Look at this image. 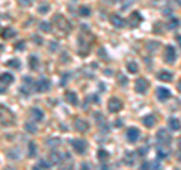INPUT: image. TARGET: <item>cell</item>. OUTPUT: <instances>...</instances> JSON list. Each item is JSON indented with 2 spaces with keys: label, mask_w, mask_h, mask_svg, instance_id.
<instances>
[{
  "label": "cell",
  "mask_w": 181,
  "mask_h": 170,
  "mask_svg": "<svg viewBox=\"0 0 181 170\" xmlns=\"http://www.w3.org/2000/svg\"><path fill=\"white\" fill-rule=\"evenodd\" d=\"M158 80L160 81H171L172 80V74L169 71H162V72H158Z\"/></svg>",
  "instance_id": "cell-15"
},
{
  "label": "cell",
  "mask_w": 181,
  "mask_h": 170,
  "mask_svg": "<svg viewBox=\"0 0 181 170\" xmlns=\"http://www.w3.org/2000/svg\"><path fill=\"white\" fill-rule=\"evenodd\" d=\"M175 170H180V169H175Z\"/></svg>",
  "instance_id": "cell-43"
},
{
  "label": "cell",
  "mask_w": 181,
  "mask_h": 170,
  "mask_svg": "<svg viewBox=\"0 0 181 170\" xmlns=\"http://www.w3.org/2000/svg\"><path fill=\"white\" fill-rule=\"evenodd\" d=\"M122 125V120H116V127H121Z\"/></svg>",
  "instance_id": "cell-36"
},
{
  "label": "cell",
  "mask_w": 181,
  "mask_h": 170,
  "mask_svg": "<svg viewBox=\"0 0 181 170\" xmlns=\"http://www.w3.org/2000/svg\"><path fill=\"white\" fill-rule=\"evenodd\" d=\"M133 157H134L133 152H127V154H125V158H124V163H125L127 166H133V164H134V158H133Z\"/></svg>",
  "instance_id": "cell-19"
},
{
  "label": "cell",
  "mask_w": 181,
  "mask_h": 170,
  "mask_svg": "<svg viewBox=\"0 0 181 170\" xmlns=\"http://www.w3.org/2000/svg\"><path fill=\"white\" fill-rule=\"evenodd\" d=\"M73 148L77 154H85L86 152V148H88V141L83 140V138H79V140H73Z\"/></svg>",
  "instance_id": "cell-3"
},
{
  "label": "cell",
  "mask_w": 181,
  "mask_h": 170,
  "mask_svg": "<svg viewBox=\"0 0 181 170\" xmlns=\"http://www.w3.org/2000/svg\"><path fill=\"white\" fill-rule=\"evenodd\" d=\"M15 47H17V50H18V48H20V50H23V48H24V42H18Z\"/></svg>",
  "instance_id": "cell-33"
},
{
  "label": "cell",
  "mask_w": 181,
  "mask_h": 170,
  "mask_svg": "<svg viewBox=\"0 0 181 170\" xmlns=\"http://www.w3.org/2000/svg\"><path fill=\"white\" fill-rule=\"evenodd\" d=\"M24 130H26L27 133H36V125L32 124V122H30V124H26V125H24Z\"/></svg>",
  "instance_id": "cell-25"
},
{
  "label": "cell",
  "mask_w": 181,
  "mask_h": 170,
  "mask_svg": "<svg viewBox=\"0 0 181 170\" xmlns=\"http://www.w3.org/2000/svg\"><path fill=\"white\" fill-rule=\"evenodd\" d=\"M47 11H49V5H44L39 8V12H47Z\"/></svg>",
  "instance_id": "cell-32"
},
{
  "label": "cell",
  "mask_w": 181,
  "mask_h": 170,
  "mask_svg": "<svg viewBox=\"0 0 181 170\" xmlns=\"http://www.w3.org/2000/svg\"><path fill=\"white\" fill-rule=\"evenodd\" d=\"M33 170H39V166H36V167H33Z\"/></svg>",
  "instance_id": "cell-40"
},
{
  "label": "cell",
  "mask_w": 181,
  "mask_h": 170,
  "mask_svg": "<svg viewBox=\"0 0 181 170\" xmlns=\"http://www.w3.org/2000/svg\"><path fill=\"white\" fill-rule=\"evenodd\" d=\"M8 66H11V68H15V69H18V68L21 66V63H20V60H17V59H11V60L8 62Z\"/></svg>",
  "instance_id": "cell-22"
},
{
  "label": "cell",
  "mask_w": 181,
  "mask_h": 170,
  "mask_svg": "<svg viewBox=\"0 0 181 170\" xmlns=\"http://www.w3.org/2000/svg\"><path fill=\"white\" fill-rule=\"evenodd\" d=\"M127 69L128 72H131V74H136V72L139 71V66L136 62H127Z\"/></svg>",
  "instance_id": "cell-18"
},
{
  "label": "cell",
  "mask_w": 181,
  "mask_h": 170,
  "mask_svg": "<svg viewBox=\"0 0 181 170\" xmlns=\"http://www.w3.org/2000/svg\"><path fill=\"white\" fill-rule=\"evenodd\" d=\"M20 3H21L23 6H27V5L32 3V0H20Z\"/></svg>",
  "instance_id": "cell-31"
},
{
  "label": "cell",
  "mask_w": 181,
  "mask_h": 170,
  "mask_svg": "<svg viewBox=\"0 0 181 170\" xmlns=\"http://www.w3.org/2000/svg\"><path fill=\"white\" fill-rule=\"evenodd\" d=\"M142 21V15L139 12H133L128 18V23H130V26L131 27H138L139 26V23Z\"/></svg>",
  "instance_id": "cell-9"
},
{
  "label": "cell",
  "mask_w": 181,
  "mask_h": 170,
  "mask_svg": "<svg viewBox=\"0 0 181 170\" xmlns=\"http://www.w3.org/2000/svg\"><path fill=\"white\" fill-rule=\"evenodd\" d=\"M178 89H180V90H181V81H180V83H178Z\"/></svg>",
  "instance_id": "cell-41"
},
{
  "label": "cell",
  "mask_w": 181,
  "mask_h": 170,
  "mask_svg": "<svg viewBox=\"0 0 181 170\" xmlns=\"http://www.w3.org/2000/svg\"><path fill=\"white\" fill-rule=\"evenodd\" d=\"M101 170H110V167H109L107 164H103V166H101Z\"/></svg>",
  "instance_id": "cell-35"
},
{
  "label": "cell",
  "mask_w": 181,
  "mask_h": 170,
  "mask_svg": "<svg viewBox=\"0 0 181 170\" xmlns=\"http://www.w3.org/2000/svg\"><path fill=\"white\" fill-rule=\"evenodd\" d=\"M30 116H32V119L35 120V122H39V120L44 119V113H42V110H39V108H32V110H30Z\"/></svg>",
  "instance_id": "cell-10"
},
{
  "label": "cell",
  "mask_w": 181,
  "mask_h": 170,
  "mask_svg": "<svg viewBox=\"0 0 181 170\" xmlns=\"http://www.w3.org/2000/svg\"><path fill=\"white\" fill-rule=\"evenodd\" d=\"M50 86H52V83H50V80H47V78H41L38 83H36V90L38 92H47V90H50Z\"/></svg>",
  "instance_id": "cell-6"
},
{
  "label": "cell",
  "mask_w": 181,
  "mask_h": 170,
  "mask_svg": "<svg viewBox=\"0 0 181 170\" xmlns=\"http://www.w3.org/2000/svg\"><path fill=\"white\" fill-rule=\"evenodd\" d=\"M177 41H178V44H180V47H181V36H177Z\"/></svg>",
  "instance_id": "cell-37"
},
{
  "label": "cell",
  "mask_w": 181,
  "mask_h": 170,
  "mask_svg": "<svg viewBox=\"0 0 181 170\" xmlns=\"http://www.w3.org/2000/svg\"><path fill=\"white\" fill-rule=\"evenodd\" d=\"M74 127H76V130H79V131H86V130L89 128V124L85 122L83 119H77L76 124H74Z\"/></svg>",
  "instance_id": "cell-13"
},
{
  "label": "cell",
  "mask_w": 181,
  "mask_h": 170,
  "mask_svg": "<svg viewBox=\"0 0 181 170\" xmlns=\"http://www.w3.org/2000/svg\"><path fill=\"white\" fill-rule=\"evenodd\" d=\"M15 33H17V32H15L14 29H9V27H8V29L3 32V36H5V38H12V36H15Z\"/></svg>",
  "instance_id": "cell-27"
},
{
  "label": "cell",
  "mask_w": 181,
  "mask_h": 170,
  "mask_svg": "<svg viewBox=\"0 0 181 170\" xmlns=\"http://www.w3.org/2000/svg\"><path fill=\"white\" fill-rule=\"evenodd\" d=\"M157 141L160 144H163V146H166V144L171 143V134H168L165 130H158V133H157Z\"/></svg>",
  "instance_id": "cell-4"
},
{
  "label": "cell",
  "mask_w": 181,
  "mask_h": 170,
  "mask_svg": "<svg viewBox=\"0 0 181 170\" xmlns=\"http://www.w3.org/2000/svg\"><path fill=\"white\" fill-rule=\"evenodd\" d=\"M38 166H39V167H41V169H49V167H50V164H49V163H47V161H44V160H41V161H39V164H38Z\"/></svg>",
  "instance_id": "cell-30"
},
{
  "label": "cell",
  "mask_w": 181,
  "mask_h": 170,
  "mask_svg": "<svg viewBox=\"0 0 181 170\" xmlns=\"http://www.w3.org/2000/svg\"><path fill=\"white\" fill-rule=\"evenodd\" d=\"M143 124H145V127H148V128L154 127V125H155V117H154L152 114L145 116V117H143Z\"/></svg>",
  "instance_id": "cell-17"
},
{
  "label": "cell",
  "mask_w": 181,
  "mask_h": 170,
  "mask_svg": "<svg viewBox=\"0 0 181 170\" xmlns=\"http://www.w3.org/2000/svg\"><path fill=\"white\" fill-rule=\"evenodd\" d=\"M122 108V103L118 100V98H110L109 100V103H107V110L110 111V113H116V111H119Z\"/></svg>",
  "instance_id": "cell-2"
},
{
  "label": "cell",
  "mask_w": 181,
  "mask_h": 170,
  "mask_svg": "<svg viewBox=\"0 0 181 170\" xmlns=\"http://www.w3.org/2000/svg\"><path fill=\"white\" fill-rule=\"evenodd\" d=\"M41 30L50 32V30H52V29H50V24H49V23H41Z\"/></svg>",
  "instance_id": "cell-29"
},
{
  "label": "cell",
  "mask_w": 181,
  "mask_h": 170,
  "mask_svg": "<svg viewBox=\"0 0 181 170\" xmlns=\"http://www.w3.org/2000/svg\"><path fill=\"white\" fill-rule=\"evenodd\" d=\"M50 158H52V163H54V164H57V163L60 161V158H59V154H57V152H52V154H50Z\"/></svg>",
  "instance_id": "cell-28"
},
{
  "label": "cell",
  "mask_w": 181,
  "mask_h": 170,
  "mask_svg": "<svg viewBox=\"0 0 181 170\" xmlns=\"http://www.w3.org/2000/svg\"><path fill=\"white\" fill-rule=\"evenodd\" d=\"M29 155L30 157H35L36 155V144L32 141V143H29Z\"/></svg>",
  "instance_id": "cell-23"
},
{
  "label": "cell",
  "mask_w": 181,
  "mask_h": 170,
  "mask_svg": "<svg viewBox=\"0 0 181 170\" xmlns=\"http://www.w3.org/2000/svg\"><path fill=\"white\" fill-rule=\"evenodd\" d=\"M110 23H112L115 27H124V20H122L119 15H112V17H110Z\"/></svg>",
  "instance_id": "cell-12"
},
{
  "label": "cell",
  "mask_w": 181,
  "mask_h": 170,
  "mask_svg": "<svg viewBox=\"0 0 181 170\" xmlns=\"http://www.w3.org/2000/svg\"><path fill=\"white\" fill-rule=\"evenodd\" d=\"M155 93H157V98L160 100V101H168L171 98V92L166 87H158Z\"/></svg>",
  "instance_id": "cell-7"
},
{
  "label": "cell",
  "mask_w": 181,
  "mask_h": 170,
  "mask_svg": "<svg viewBox=\"0 0 181 170\" xmlns=\"http://www.w3.org/2000/svg\"><path fill=\"white\" fill-rule=\"evenodd\" d=\"M148 90V81L145 78H139V80H136V92H139V93H145Z\"/></svg>",
  "instance_id": "cell-8"
},
{
  "label": "cell",
  "mask_w": 181,
  "mask_h": 170,
  "mask_svg": "<svg viewBox=\"0 0 181 170\" xmlns=\"http://www.w3.org/2000/svg\"><path fill=\"white\" fill-rule=\"evenodd\" d=\"M5 170H14V169H11V167H8V169H5Z\"/></svg>",
  "instance_id": "cell-42"
},
{
  "label": "cell",
  "mask_w": 181,
  "mask_h": 170,
  "mask_svg": "<svg viewBox=\"0 0 181 170\" xmlns=\"http://www.w3.org/2000/svg\"><path fill=\"white\" fill-rule=\"evenodd\" d=\"M60 170H71V166H70V167H62Z\"/></svg>",
  "instance_id": "cell-38"
},
{
  "label": "cell",
  "mask_w": 181,
  "mask_h": 170,
  "mask_svg": "<svg viewBox=\"0 0 181 170\" xmlns=\"http://www.w3.org/2000/svg\"><path fill=\"white\" fill-rule=\"evenodd\" d=\"M169 128H171L172 131H180V130H181L180 120L175 119V117H171V119H169Z\"/></svg>",
  "instance_id": "cell-14"
},
{
  "label": "cell",
  "mask_w": 181,
  "mask_h": 170,
  "mask_svg": "<svg viewBox=\"0 0 181 170\" xmlns=\"http://www.w3.org/2000/svg\"><path fill=\"white\" fill-rule=\"evenodd\" d=\"M139 137H141V131H139L138 128L131 127V128L127 130V140H128V141L134 143V141H138V140H139Z\"/></svg>",
  "instance_id": "cell-5"
},
{
  "label": "cell",
  "mask_w": 181,
  "mask_h": 170,
  "mask_svg": "<svg viewBox=\"0 0 181 170\" xmlns=\"http://www.w3.org/2000/svg\"><path fill=\"white\" fill-rule=\"evenodd\" d=\"M178 26H180V20L178 18H172L169 21V29H177Z\"/></svg>",
  "instance_id": "cell-26"
},
{
  "label": "cell",
  "mask_w": 181,
  "mask_h": 170,
  "mask_svg": "<svg viewBox=\"0 0 181 170\" xmlns=\"http://www.w3.org/2000/svg\"><path fill=\"white\" fill-rule=\"evenodd\" d=\"M65 100L70 103L71 106H77L79 104V100H77V95L74 92H66L65 93Z\"/></svg>",
  "instance_id": "cell-11"
},
{
  "label": "cell",
  "mask_w": 181,
  "mask_h": 170,
  "mask_svg": "<svg viewBox=\"0 0 181 170\" xmlns=\"http://www.w3.org/2000/svg\"><path fill=\"white\" fill-rule=\"evenodd\" d=\"M178 148H180V149H181V137H180V138H178Z\"/></svg>",
  "instance_id": "cell-39"
},
{
  "label": "cell",
  "mask_w": 181,
  "mask_h": 170,
  "mask_svg": "<svg viewBox=\"0 0 181 170\" xmlns=\"http://www.w3.org/2000/svg\"><path fill=\"white\" fill-rule=\"evenodd\" d=\"M80 170H89V166H88L86 163H83V164H82V167H80Z\"/></svg>",
  "instance_id": "cell-34"
},
{
  "label": "cell",
  "mask_w": 181,
  "mask_h": 170,
  "mask_svg": "<svg viewBox=\"0 0 181 170\" xmlns=\"http://www.w3.org/2000/svg\"><path fill=\"white\" fill-rule=\"evenodd\" d=\"M79 14H80L82 17H88V15L90 14V9H89L88 6H82V8L79 9Z\"/></svg>",
  "instance_id": "cell-24"
},
{
  "label": "cell",
  "mask_w": 181,
  "mask_h": 170,
  "mask_svg": "<svg viewBox=\"0 0 181 170\" xmlns=\"http://www.w3.org/2000/svg\"><path fill=\"white\" fill-rule=\"evenodd\" d=\"M163 59L166 63H174L175 59H177V51H175V48L172 45H168L165 48V51H163Z\"/></svg>",
  "instance_id": "cell-1"
},
{
  "label": "cell",
  "mask_w": 181,
  "mask_h": 170,
  "mask_svg": "<svg viewBox=\"0 0 181 170\" xmlns=\"http://www.w3.org/2000/svg\"><path fill=\"white\" fill-rule=\"evenodd\" d=\"M29 66H30L32 69H36V68H38V57H36V56H30V57H29Z\"/></svg>",
  "instance_id": "cell-21"
},
{
  "label": "cell",
  "mask_w": 181,
  "mask_h": 170,
  "mask_svg": "<svg viewBox=\"0 0 181 170\" xmlns=\"http://www.w3.org/2000/svg\"><path fill=\"white\" fill-rule=\"evenodd\" d=\"M107 158H109V152L104 151V149H100V151H98V160H100L101 163H106Z\"/></svg>",
  "instance_id": "cell-20"
},
{
  "label": "cell",
  "mask_w": 181,
  "mask_h": 170,
  "mask_svg": "<svg viewBox=\"0 0 181 170\" xmlns=\"http://www.w3.org/2000/svg\"><path fill=\"white\" fill-rule=\"evenodd\" d=\"M0 78H2V84L5 86H8V84H11L12 81H14V77L9 74V72H3V74H2V77H0Z\"/></svg>",
  "instance_id": "cell-16"
}]
</instances>
